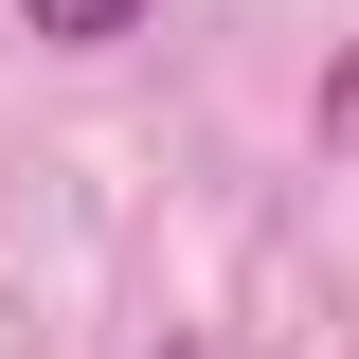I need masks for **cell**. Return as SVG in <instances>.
Wrapping results in <instances>:
<instances>
[{"label":"cell","mask_w":359,"mask_h":359,"mask_svg":"<svg viewBox=\"0 0 359 359\" xmlns=\"http://www.w3.org/2000/svg\"><path fill=\"white\" fill-rule=\"evenodd\" d=\"M18 18H36V36H72V54H90V36H126L144 0H18Z\"/></svg>","instance_id":"6da1fadb"}]
</instances>
